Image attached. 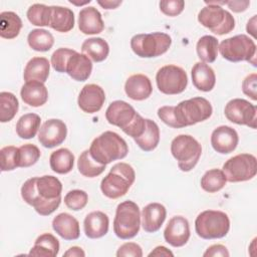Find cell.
<instances>
[{"label": "cell", "instance_id": "cell-1", "mask_svg": "<svg viewBox=\"0 0 257 257\" xmlns=\"http://www.w3.org/2000/svg\"><path fill=\"white\" fill-rule=\"evenodd\" d=\"M62 184L50 175L37 177L36 186L29 187L24 195L26 204L32 206L41 216L52 214L61 203Z\"/></svg>", "mask_w": 257, "mask_h": 257}, {"label": "cell", "instance_id": "cell-2", "mask_svg": "<svg viewBox=\"0 0 257 257\" xmlns=\"http://www.w3.org/2000/svg\"><path fill=\"white\" fill-rule=\"evenodd\" d=\"M88 151L94 161L106 166L112 161L125 158L128 153V147L118 134L106 131L91 142Z\"/></svg>", "mask_w": 257, "mask_h": 257}, {"label": "cell", "instance_id": "cell-3", "mask_svg": "<svg viewBox=\"0 0 257 257\" xmlns=\"http://www.w3.org/2000/svg\"><path fill=\"white\" fill-rule=\"evenodd\" d=\"M136 173L133 167L126 163L113 165L109 173L101 180L100 190L109 199H118L124 196L135 183Z\"/></svg>", "mask_w": 257, "mask_h": 257}, {"label": "cell", "instance_id": "cell-4", "mask_svg": "<svg viewBox=\"0 0 257 257\" xmlns=\"http://www.w3.org/2000/svg\"><path fill=\"white\" fill-rule=\"evenodd\" d=\"M229 230L230 219L223 211L205 210L195 220V231L200 238L205 240L223 238Z\"/></svg>", "mask_w": 257, "mask_h": 257}, {"label": "cell", "instance_id": "cell-5", "mask_svg": "<svg viewBox=\"0 0 257 257\" xmlns=\"http://www.w3.org/2000/svg\"><path fill=\"white\" fill-rule=\"evenodd\" d=\"M141 227V211L134 201L119 203L113 219V232L116 237L128 240L138 235Z\"/></svg>", "mask_w": 257, "mask_h": 257}, {"label": "cell", "instance_id": "cell-6", "mask_svg": "<svg viewBox=\"0 0 257 257\" xmlns=\"http://www.w3.org/2000/svg\"><path fill=\"white\" fill-rule=\"evenodd\" d=\"M218 51L228 61H248L256 66V44L246 34H238L222 40Z\"/></svg>", "mask_w": 257, "mask_h": 257}, {"label": "cell", "instance_id": "cell-7", "mask_svg": "<svg viewBox=\"0 0 257 257\" xmlns=\"http://www.w3.org/2000/svg\"><path fill=\"white\" fill-rule=\"evenodd\" d=\"M213 113L211 102L205 97L197 96L183 100L174 106V114L180 125L185 127L208 119Z\"/></svg>", "mask_w": 257, "mask_h": 257}, {"label": "cell", "instance_id": "cell-8", "mask_svg": "<svg viewBox=\"0 0 257 257\" xmlns=\"http://www.w3.org/2000/svg\"><path fill=\"white\" fill-rule=\"evenodd\" d=\"M172 44V38L164 32L140 33L131 39V48L142 58L158 57L166 53Z\"/></svg>", "mask_w": 257, "mask_h": 257}, {"label": "cell", "instance_id": "cell-9", "mask_svg": "<svg viewBox=\"0 0 257 257\" xmlns=\"http://www.w3.org/2000/svg\"><path fill=\"white\" fill-rule=\"evenodd\" d=\"M171 154L182 172H190L199 162L202 146L190 135H179L171 143Z\"/></svg>", "mask_w": 257, "mask_h": 257}, {"label": "cell", "instance_id": "cell-10", "mask_svg": "<svg viewBox=\"0 0 257 257\" xmlns=\"http://www.w3.org/2000/svg\"><path fill=\"white\" fill-rule=\"evenodd\" d=\"M206 6L198 13V21L217 35L228 34L235 28L233 15L222 6L205 1Z\"/></svg>", "mask_w": 257, "mask_h": 257}, {"label": "cell", "instance_id": "cell-11", "mask_svg": "<svg viewBox=\"0 0 257 257\" xmlns=\"http://www.w3.org/2000/svg\"><path fill=\"white\" fill-rule=\"evenodd\" d=\"M227 182L238 183L253 179L257 173L256 157L252 154H238L227 160L222 168Z\"/></svg>", "mask_w": 257, "mask_h": 257}, {"label": "cell", "instance_id": "cell-12", "mask_svg": "<svg viewBox=\"0 0 257 257\" xmlns=\"http://www.w3.org/2000/svg\"><path fill=\"white\" fill-rule=\"evenodd\" d=\"M156 83L159 90L164 94H179L187 88L188 75L182 67L168 64L157 71Z\"/></svg>", "mask_w": 257, "mask_h": 257}, {"label": "cell", "instance_id": "cell-13", "mask_svg": "<svg viewBox=\"0 0 257 257\" xmlns=\"http://www.w3.org/2000/svg\"><path fill=\"white\" fill-rule=\"evenodd\" d=\"M225 116L233 123L256 128L257 107L244 98H233L224 108Z\"/></svg>", "mask_w": 257, "mask_h": 257}, {"label": "cell", "instance_id": "cell-14", "mask_svg": "<svg viewBox=\"0 0 257 257\" xmlns=\"http://www.w3.org/2000/svg\"><path fill=\"white\" fill-rule=\"evenodd\" d=\"M67 136L65 122L58 118L47 119L39 128L38 141L41 146L47 149L61 145Z\"/></svg>", "mask_w": 257, "mask_h": 257}, {"label": "cell", "instance_id": "cell-15", "mask_svg": "<svg viewBox=\"0 0 257 257\" xmlns=\"http://www.w3.org/2000/svg\"><path fill=\"white\" fill-rule=\"evenodd\" d=\"M189 221L183 216H174L171 218L164 230L165 241L173 247H182L190 239Z\"/></svg>", "mask_w": 257, "mask_h": 257}, {"label": "cell", "instance_id": "cell-16", "mask_svg": "<svg viewBox=\"0 0 257 257\" xmlns=\"http://www.w3.org/2000/svg\"><path fill=\"white\" fill-rule=\"evenodd\" d=\"M105 101V93L101 86L89 83L85 84L77 97L79 108L86 113H94L101 109Z\"/></svg>", "mask_w": 257, "mask_h": 257}, {"label": "cell", "instance_id": "cell-17", "mask_svg": "<svg viewBox=\"0 0 257 257\" xmlns=\"http://www.w3.org/2000/svg\"><path fill=\"white\" fill-rule=\"evenodd\" d=\"M137 113L136 109L126 101L114 100L107 106L105 110V118L108 123L123 131L134 120Z\"/></svg>", "mask_w": 257, "mask_h": 257}, {"label": "cell", "instance_id": "cell-18", "mask_svg": "<svg viewBox=\"0 0 257 257\" xmlns=\"http://www.w3.org/2000/svg\"><path fill=\"white\" fill-rule=\"evenodd\" d=\"M238 143L237 132L229 125L217 126L211 134V146L219 154L227 155L234 152Z\"/></svg>", "mask_w": 257, "mask_h": 257}, {"label": "cell", "instance_id": "cell-19", "mask_svg": "<svg viewBox=\"0 0 257 257\" xmlns=\"http://www.w3.org/2000/svg\"><path fill=\"white\" fill-rule=\"evenodd\" d=\"M167 217V210L161 203H150L145 206L141 213V225L148 233L158 232Z\"/></svg>", "mask_w": 257, "mask_h": 257}, {"label": "cell", "instance_id": "cell-20", "mask_svg": "<svg viewBox=\"0 0 257 257\" xmlns=\"http://www.w3.org/2000/svg\"><path fill=\"white\" fill-rule=\"evenodd\" d=\"M124 92L133 100H145L153 92L151 79L142 73L133 74L124 83Z\"/></svg>", "mask_w": 257, "mask_h": 257}, {"label": "cell", "instance_id": "cell-21", "mask_svg": "<svg viewBox=\"0 0 257 257\" xmlns=\"http://www.w3.org/2000/svg\"><path fill=\"white\" fill-rule=\"evenodd\" d=\"M78 29L86 35L98 34L104 29L100 12L93 6L82 8L78 14Z\"/></svg>", "mask_w": 257, "mask_h": 257}, {"label": "cell", "instance_id": "cell-22", "mask_svg": "<svg viewBox=\"0 0 257 257\" xmlns=\"http://www.w3.org/2000/svg\"><path fill=\"white\" fill-rule=\"evenodd\" d=\"M109 227L108 216L101 211H92L83 221L84 234L89 239H98L106 235Z\"/></svg>", "mask_w": 257, "mask_h": 257}, {"label": "cell", "instance_id": "cell-23", "mask_svg": "<svg viewBox=\"0 0 257 257\" xmlns=\"http://www.w3.org/2000/svg\"><path fill=\"white\" fill-rule=\"evenodd\" d=\"M52 228L62 239L67 241L76 240L80 236L79 222L68 213H60L52 220Z\"/></svg>", "mask_w": 257, "mask_h": 257}, {"label": "cell", "instance_id": "cell-24", "mask_svg": "<svg viewBox=\"0 0 257 257\" xmlns=\"http://www.w3.org/2000/svg\"><path fill=\"white\" fill-rule=\"evenodd\" d=\"M92 71V62L85 54L75 51L66 64V71L72 79L76 81H85L88 79Z\"/></svg>", "mask_w": 257, "mask_h": 257}, {"label": "cell", "instance_id": "cell-25", "mask_svg": "<svg viewBox=\"0 0 257 257\" xmlns=\"http://www.w3.org/2000/svg\"><path fill=\"white\" fill-rule=\"evenodd\" d=\"M22 100L33 107H38L48 100V90L43 82L32 80L25 82L20 90Z\"/></svg>", "mask_w": 257, "mask_h": 257}, {"label": "cell", "instance_id": "cell-26", "mask_svg": "<svg viewBox=\"0 0 257 257\" xmlns=\"http://www.w3.org/2000/svg\"><path fill=\"white\" fill-rule=\"evenodd\" d=\"M193 85L201 91H211L216 84V75L213 68L202 61L196 62L191 70Z\"/></svg>", "mask_w": 257, "mask_h": 257}, {"label": "cell", "instance_id": "cell-27", "mask_svg": "<svg viewBox=\"0 0 257 257\" xmlns=\"http://www.w3.org/2000/svg\"><path fill=\"white\" fill-rule=\"evenodd\" d=\"M50 72V62L45 57H32L25 65L23 78L25 82L37 80L40 82H45L49 76Z\"/></svg>", "mask_w": 257, "mask_h": 257}, {"label": "cell", "instance_id": "cell-28", "mask_svg": "<svg viewBox=\"0 0 257 257\" xmlns=\"http://www.w3.org/2000/svg\"><path fill=\"white\" fill-rule=\"evenodd\" d=\"M59 241L54 235L50 233H43L37 237L28 255L40 257H55L59 252Z\"/></svg>", "mask_w": 257, "mask_h": 257}, {"label": "cell", "instance_id": "cell-29", "mask_svg": "<svg viewBox=\"0 0 257 257\" xmlns=\"http://www.w3.org/2000/svg\"><path fill=\"white\" fill-rule=\"evenodd\" d=\"M74 13L63 6H51L50 27L57 32H69L74 27Z\"/></svg>", "mask_w": 257, "mask_h": 257}, {"label": "cell", "instance_id": "cell-30", "mask_svg": "<svg viewBox=\"0 0 257 257\" xmlns=\"http://www.w3.org/2000/svg\"><path fill=\"white\" fill-rule=\"evenodd\" d=\"M81 51L90 58V60L94 62H101L108 56L109 45L101 37H91L82 42Z\"/></svg>", "mask_w": 257, "mask_h": 257}, {"label": "cell", "instance_id": "cell-31", "mask_svg": "<svg viewBox=\"0 0 257 257\" xmlns=\"http://www.w3.org/2000/svg\"><path fill=\"white\" fill-rule=\"evenodd\" d=\"M49 165L56 174L64 175L69 173L74 166V155L66 148L58 149L51 153Z\"/></svg>", "mask_w": 257, "mask_h": 257}, {"label": "cell", "instance_id": "cell-32", "mask_svg": "<svg viewBox=\"0 0 257 257\" xmlns=\"http://www.w3.org/2000/svg\"><path fill=\"white\" fill-rule=\"evenodd\" d=\"M22 28V20L13 11L0 13V36L5 39L16 38Z\"/></svg>", "mask_w": 257, "mask_h": 257}, {"label": "cell", "instance_id": "cell-33", "mask_svg": "<svg viewBox=\"0 0 257 257\" xmlns=\"http://www.w3.org/2000/svg\"><path fill=\"white\" fill-rule=\"evenodd\" d=\"M141 150L145 152L154 151L160 143L159 125L152 119L146 118V128L142 136L134 139Z\"/></svg>", "mask_w": 257, "mask_h": 257}, {"label": "cell", "instance_id": "cell-34", "mask_svg": "<svg viewBox=\"0 0 257 257\" xmlns=\"http://www.w3.org/2000/svg\"><path fill=\"white\" fill-rule=\"evenodd\" d=\"M219 41L215 36L204 35L197 41L196 51L200 60L204 63H213L218 55Z\"/></svg>", "mask_w": 257, "mask_h": 257}, {"label": "cell", "instance_id": "cell-35", "mask_svg": "<svg viewBox=\"0 0 257 257\" xmlns=\"http://www.w3.org/2000/svg\"><path fill=\"white\" fill-rule=\"evenodd\" d=\"M41 118L37 113H25L19 117L16 123V134L19 138L30 140L34 138L40 128Z\"/></svg>", "mask_w": 257, "mask_h": 257}, {"label": "cell", "instance_id": "cell-36", "mask_svg": "<svg viewBox=\"0 0 257 257\" xmlns=\"http://www.w3.org/2000/svg\"><path fill=\"white\" fill-rule=\"evenodd\" d=\"M27 42L30 48L33 50L45 52L52 48L54 44V37L48 30L36 28L29 32L27 36Z\"/></svg>", "mask_w": 257, "mask_h": 257}, {"label": "cell", "instance_id": "cell-37", "mask_svg": "<svg viewBox=\"0 0 257 257\" xmlns=\"http://www.w3.org/2000/svg\"><path fill=\"white\" fill-rule=\"evenodd\" d=\"M227 183L224 172L220 169L208 170L201 178V188L207 193H217L222 190Z\"/></svg>", "mask_w": 257, "mask_h": 257}, {"label": "cell", "instance_id": "cell-38", "mask_svg": "<svg viewBox=\"0 0 257 257\" xmlns=\"http://www.w3.org/2000/svg\"><path fill=\"white\" fill-rule=\"evenodd\" d=\"M78 172L86 178H94L101 175L105 170V165L98 164L90 156L89 151H83L77 160Z\"/></svg>", "mask_w": 257, "mask_h": 257}, {"label": "cell", "instance_id": "cell-39", "mask_svg": "<svg viewBox=\"0 0 257 257\" xmlns=\"http://www.w3.org/2000/svg\"><path fill=\"white\" fill-rule=\"evenodd\" d=\"M19 108L17 97L9 91L0 92V121L8 122L14 118Z\"/></svg>", "mask_w": 257, "mask_h": 257}, {"label": "cell", "instance_id": "cell-40", "mask_svg": "<svg viewBox=\"0 0 257 257\" xmlns=\"http://www.w3.org/2000/svg\"><path fill=\"white\" fill-rule=\"evenodd\" d=\"M27 19L35 26H49L51 18V6L35 3L31 5L26 13Z\"/></svg>", "mask_w": 257, "mask_h": 257}, {"label": "cell", "instance_id": "cell-41", "mask_svg": "<svg viewBox=\"0 0 257 257\" xmlns=\"http://www.w3.org/2000/svg\"><path fill=\"white\" fill-rule=\"evenodd\" d=\"M40 156V150L35 145H22L17 152V166L18 168H29L37 163Z\"/></svg>", "mask_w": 257, "mask_h": 257}, {"label": "cell", "instance_id": "cell-42", "mask_svg": "<svg viewBox=\"0 0 257 257\" xmlns=\"http://www.w3.org/2000/svg\"><path fill=\"white\" fill-rule=\"evenodd\" d=\"M88 202V195L83 190H71L64 196L65 206L72 211L82 210Z\"/></svg>", "mask_w": 257, "mask_h": 257}, {"label": "cell", "instance_id": "cell-43", "mask_svg": "<svg viewBox=\"0 0 257 257\" xmlns=\"http://www.w3.org/2000/svg\"><path fill=\"white\" fill-rule=\"evenodd\" d=\"M18 148L14 146H6L0 150V167L2 172L13 171L17 166Z\"/></svg>", "mask_w": 257, "mask_h": 257}, {"label": "cell", "instance_id": "cell-44", "mask_svg": "<svg viewBox=\"0 0 257 257\" xmlns=\"http://www.w3.org/2000/svg\"><path fill=\"white\" fill-rule=\"evenodd\" d=\"M73 53H75V50L66 48V47H60V48L56 49L52 53L51 59H50V63L52 65L53 69L57 72L64 73L66 71L67 61Z\"/></svg>", "mask_w": 257, "mask_h": 257}, {"label": "cell", "instance_id": "cell-45", "mask_svg": "<svg viewBox=\"0 0 257 257\" xmlns=\"http://www.w3.org/2000/svg\"><path fill=\"white\" fill-rule=\"evenodd\" d=\"M160 10L167 16L175 17L180 15L184 8L185 2L183 0H165L159 3Z\"/></svg>", "mask_w": 257, "mask_h": 257}, {"label": "cell", "instance_id": "cell-46", "mask_svg": "<svg viewBox=\"0 0 257 257\" xmlns=\"http://www.w3.org/2000/svg\"><path fill=\"white\" fill-rule=\"evenodd\" d=\"M146 128V118H144L139 112L137 113L134 120L128 124L126 128H124L122 132L127 135L128 137L136 139L143 135Z\"/></svg>", "mask_w": 257, "mask_h": 257}, {"label": "cell", "instance_id": "cell-47", "mask_svg": "<svg viewBox=\"0 0 257 257\" xmlns=\"http://www.w3.org/2000/svg\"><path fill=\"white\" fill-rule=\"evenodd\" d=\"M158 116L159 118L166 123L167 125L173 127V128H181L176 117L174 114V106L173 105H164L161 106L158 111Z\"/></svg>", "mask_w": 257, "mask_h": 257}, {"label": "cell", "instance_id": "cell-48", "mask_svg": "<svg viewBox=\"0 0 257 257\" xmlns=\"http://www.w3.org/2000/svg\"><path fill=\"white\" fill-rule=\"evenodd\" d=\"M117 257H142L143 250L142 247L135 242H125L119 246L116 251Z\"/></svg>", "mask_w": 257, "mask_h": 257}, {"label": "cell", "instance_id": "cell-49", "mask_svg": "<svg viewBox=\"0 0 257 257\" xmlns=\"http://www.w3.org/2000/svg\"><path fill=\"white\" fill-rule=\"evenodd\" d=\"M256 81L257 74L255 72L247 75L242 82V91L245 95L249 96L252 100H257V91H256Z\"/></svg>", "mask_w": 257, "mask_h": 257}, {"label": "cell", "instance_id": "cell-50", "mask_svg": "<svg viewBox=\"0 0 257 257\" xmlns=\"http://www.w3.org/2000/svg\"><path fill=\"white\" fill-rule=\"evenodd\" d=\"M204 257H229L230 253L226 246L222 244H214L207 248V250L203 254Z\"/></svg>", "mask_w": 257, "mask_h": 257}, {"label": "cell", "instance_id": "cell-51", "mask_svg": "<svg viewBox=\"0 0 257 257\" xmlns=\"http://www.w3.org/2000/svg\"><path fill=\"white\" fill-rule=\"evenodd\" d=\"M226 5L235 13L244 12L247 10V8L250 5V1H241V0H232V1H226Z\"/></svg>", "mask_w": 257, "mask_h": 257}, {"label": "cell", "instance_id": "cell-52", "mask_svg": "<svg viewBox=\"0 0 257 257\" xmlns=\"http://www.w3.org/2000/svg\"><path fill=\"white\" fill-rule=\"evenodd\" d=\"M148 256L149 257H152V256H157V257H160V256L169 257L170 256V257H173L174 253L165 246H157L152 252L149 253Z\"/></svg>", "mask_w": 257, "mask_h": 257}, {"label": "cell", "instance_id": "cell-53", "mask_svg": "<svg viewBox=\"0 0 257 257\" xmlns=\"http://www.w3.org/2000/svg\"><path fill=\"white\" fill-rule=\"evenodd\" d=\"M85 252L78 246H72L63 253V257H84Z\"/></svg>", "mask_w": 257, "mask_h": 257}, {"label": "cell", "instance_id": "cell-54", "mask_svg": "<svg viewBox=\"0 0 257 257\" xmlns=\"http://www.w3.org/2000/svg\"><path fill=\"white\" fill-rule=\"evenodd\" d=\"M97 3H98L103 9L109 10V9H115V8H117V7L121 4V1H120V0H104V1H97Z\"/></svg>", "mask_w": 257, "mask_h": 257}, {"label": "cell", "instance_id": "cell-55", "mask_svg": "<svg viewBox=\"0 0 257 257\" xmlns=\"http://www.w3.org/2000/svg\"><path fill=\"white\" fill-rule=\"evenodd\" d=\"M246 31L251 34L254 38H256V15H254L248 22L246 25Z\"/></svg>", "mask_w": 257, "mask_h": 257}, {"label": "cell", "instance_id": "cell-56", "mask_svg": "<svg viewBox=\"0 0 257 257\" xmlns=\"http://www.w3.org/2000/svg\"><path fill=\"white\" fill-rule=\"evenodd\" d=\"M91 1L90 0H86V1H83V2H75V1H69V3L73 4V5H76V6H81V5H85V4H88L90 3Z\"/></svg>", "mask_w": 257, "mask_h": 257}]
</instances>
